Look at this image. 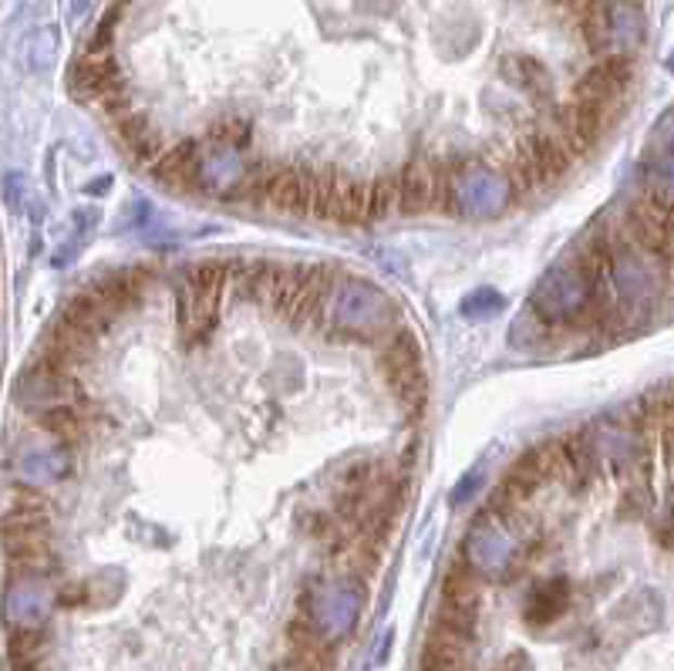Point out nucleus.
I'll list each match as a JSON object with an SVG mask.
<instances>
[{
	"label": "nucleus",
	"instance_id": "3",
	"mask_svg": "<svg viewBox=\"0 0 674 671\" xmlns=\"http://www.w3.org/2000/svg\"><path fill=\"white\" fill-rule=\"evenodd\" d=\"M503 75H506L513 85L533 91V95H536L540 88L549 85V81H546V72L536 65V61H530V57H513V61H506V65H503Z\"/></svg>",
	"mask_w": 674,
	"mask_h": 671
},
{
	"label": "nucleus",
	"instance_id": "4",
	"mask_svg": "<svg viewBox=\"0 0 674 671\" xmlns=\"http://www.w3.org/2000/svg\"><path fill=\"white\" fill-rule=\"evenodd\" d=\"M496 671H527V664H523V658H513V661H506V664L496 668Z\"/></svg>",
	"mask_w": 674,
	"mask_h": 671
},
{
	"label": "nucleus",
	"instance_id": "2",
	"mask_svg": "<svg viewBox=\"0 0 674 671\" xmlns=\"http://www.w3.org/2000/svg\"><path fill=\"white\" fill-rule=\"evenodd\" d=\"M563 604H567V584L563 581H549V584H543L533 594L527 615H530L533 624H546V621H554L563 611Z\"/></svg>",
	"mask_w": 674,
	"mask_h": 671
},
{
	"label": "nucleus",
	"instance_id": "1",
	"mask_svg": "<svg viewBox=\"0 0 674 671\" xmlns=\"http://www.w3.org/2000/svg\"><path fill=\"white\" fill-rule=\"evenodd\" d=\"M580 35L597 57H631L645 41L640 0H600L597 11L580 24Z\"/></svg>",
	"mask_w": 674,
	"mask_h": 671
}]
</instances>
